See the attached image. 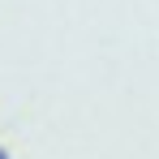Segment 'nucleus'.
<instances>
[{"mask_svg":"<svg viewBox=\"0 0 159 159\" xmlns=\"http://www.w3.org/2000/svg\"><path fill=\"white\" fill-rule=\"evenodd\" d=\"M0 159H9V151H4V146H0Z\"/></svg>","mask_w":159,"mask_h":159,"instance_id":"1","label":"nucleus"}]
</instances>
